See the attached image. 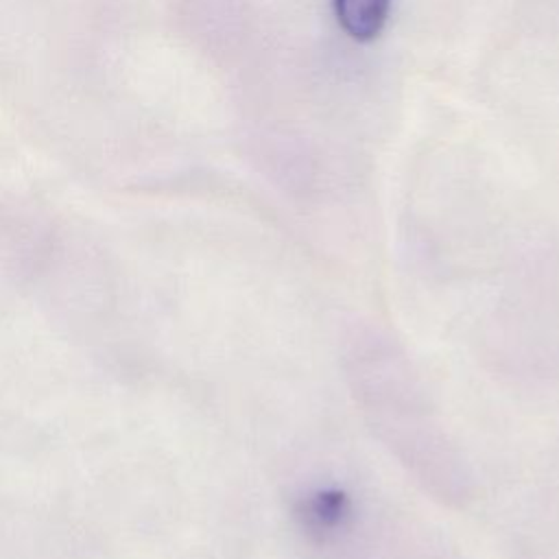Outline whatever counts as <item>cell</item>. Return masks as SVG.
Returning <instances> with one entry per match:
<instances>
[{
    "mask_svg": "<svg viewBox=\"0 0 559 559\" xmlns=\"http://www.w3.org/2000/svg\"><path fill=\"white\" fill-rule=\"evenodd\" d=\"M349 513H352V500L341 489L314 491L312 496L306 498L301 509L306 524L319 533H328L343 526Z\"/></svg>",
    "mask_w": 559,
    "mask_h": 559,
    "instance_id": "obj_2",
    "label": "cell"
},
{
    "mask_svg": "<svg viewBox=\"0 0 559 559\" xmlns=\"http://www.w3.org/2000/svg\"><path fill=\"white\" fill-rule=\"evenodd\" d=\"M391 0H334L341 28L356 41H369L386 24Z\"/></svg>",
    "mask_w": 559,
    "mask_h": 559,
    "instance_id": "obj_1",
    "label": "cell"
}]
</instances>
